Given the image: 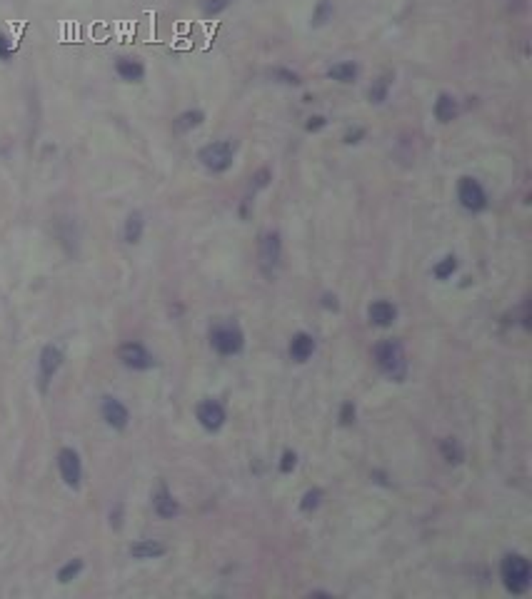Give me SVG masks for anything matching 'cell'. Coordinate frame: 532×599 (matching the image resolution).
I'll use <instances>...</instances> for the list:
<instances>
[{
    "label": "cell",
    "instance_id": "obj_1",
    "mask_svg": "<svg viewBox=\"0 0 532 599\" xmlns=\"http://www.w3.org/2000/svg\"><path fill=\"white\" fill-rule=\"evenodd\" d=\"M373 360L378 370L385 377L395 382H403L408 375V357H405V347L400 340H383L373 347Z\"/></svg>",
    "mask_w": 532,
    "mask_h": 599
},
{
    "label": "cell",
    "instance_id": "obj_2",
    "mask_svg": "<svg viewBox=\"0 0 532 599\" xmlns=\"http://www.w3.org/2000/svg\"><path fill=\"white\" fill-rule=\"evenodd\" d=\"M500 579L510 594H525L532 584L530 559L522 554H505L500 562Z\"/></svg>",
    "mask_w": 532,
    "mask_h": 599
},
{
    "label": "cell",
    "instance_id": "obj_3",
    "mask_svg": "<svg viewBox=\"0 0 532 599\" xmlns=\"http://www.w3.org/2000/svg\"><path fill=\"white\" fill-rule=\"evenodd\" d=\"M233 158H235V145L233 140H216L208 142L198 150V160L203 163L205 170L210 173H228L233 168Z\"/></svg>",
    "mask_w": 532,
    "mask_h": 599
},
{
    "label": "cell",
    "instance_id": "obj_4",
    "mask_svg": "<svg viewBox=\"0 0 532 599\" xmlns=\"http://www.w3.org/2000/svg\"><path fill=\"white\" fill-rule=\"evenodd\" d=\"M210 345L220 357L240 355L243 347H245V335L233 322H223V325H216L210 330Z\"/></svg>",
    "mask_w": 532,
    "mask_h": 599
},
{
    "label": "cell",
    "instance_id": "obj_5",
    "mask_svg": "<svg viewBox=\"0 0 532 599\" xmlns=\"http://www.w3.org/2000/svg\"><path fill=\"white\" fill-rule=\"evenodd\" d=\"M60 365H63L60 347H55V345H46V347H43L41 357H38V387H41V392H48V387H50V380L58 375Z\"/></svg>",
    "mask_w": 532,
    "mask_h": 599
},
{
    "label": "cell",
    "instance_id": "obj_6",
    "mask_svg": "<svg viewBox=\"0 0 532 599\" xmlns=\"http://www.w3.org/2000/svg\"><path fill=\"white\" fill-rule=\"evenodd\" d=\"M457 200L470 213H482L487 208V193L475 178H460V183H457Z\"/></svg>",
    "mask_w": 532,
    "mask_h": 599
},
{
    "label": "cell",
    "instance_id": "obj_7",
    "mask_svg": "<svg viewBox=\"0 0 532 599\" xmlns=\"http://www.w3.org/2000/svg\"><path fill=\"white\" fill-rule=\"evenodd\" d=\"M118 360L123 362L128 370H138V372H145L155 365L153 355H150V350L143 345V342H125V345H120Z\"/></svg>",
    "mask_w": 532,
    "mask_h": 599
},
{
    "label": "cell",
    "instance_id": "obj_8",
    "mask_svg": "<svg viewBox=\"0 0 532 599\" xmlns=\"http://www.w3.org/2000/svg\"><path fill=\"white\" fill-rule=\"evenodd\" d=\"M58 470H60V477H63V482H65L68 487H70V489L80 487L83 462H80V455H78L73 447H63L60 452H58Z\"/></svg>",
    "mask_w": 532,
    "mask_h": 599
},
{
    "label": "cell",
    "instance_id": "obj_9",
    "mask_svg": "<svg viewBox=\"0 0 532 599\" xmlns=\"http://www.w3.org/2000/svg\"><path fill=\"white\" fill-rule=\"evenodd\" d=\"M195 420L200 422V427L208 432H220L225 425V407L218 400H203L195 407Z\"/></svg>",
    "mask_w": 532,
    "mask_h": 599
},
{
    "label": "cell",
    "instance_id": "obj_10",
    "mask_svg": "<svg viewBox=\"0 0 532 599\" xmlns=\"http://www.w3.org/2000/svg\"><path fill=\"white\" fill-rule=\"evenodd\" d=\"M100 415H102V420H105V425L113 427V430H125L130 422L128 407H125L120 400H115V397H102Z\"/></svg>",
    "mask_w": 532,
    "mask_h": 599
},
{
    "label": "cell",
    "instance_id": "obj_11",
    "mask_svg": "<svg viewBox=\"0 0 532 599\" xmlns=\"http://www.w3.org/2000/svg\"><path fill=\"white\" fill-rule=\"evenodd\" d=\"M257 255H260V263L265 270H272L277 263H280V255H282V240H280V233H275V230H270V233H265L260 238V250H257Z\"/></svg>",
    "mask_w": 532,
    "mask_h": 599
},
{
    "label": "cell",
    "instance_id": "obj_12",
    "mask_svg": "<svg viewBox=\"0 0 532 599\" xmlns=\"http://www.w3.org/2000/svg\"><path fill=\"white\" fill-rule=\"evenodd\" d=\"M368 317L375 327H393L398 320V307L388 300H375L373 305L368 307Z\"/></svg>",
    "mask_w": 532,
    "mask_h": 599
},
{
    "label": "cell",
    "instance_id": "obj_13",
    "mask_svg": "<svg viewBox=\"0 0 532 599\" xmlns=\"http://www.w3.org/2000/svg\"><path fill=\"white\" fill-rule=\"evenodd\" d=\"M153 509H155V514H158L160 519H173V517H178V512H180V504H178V499L170 494V489L165 487V484H160L158 489H155V494H153Z\"/></svg>",
    "mask_w": 532,
    "mask_h": 599
},
{
    "label": "cell",
    "instance_id": "obj_14",
    "mask_svg": "<svg viewBox=\"0 0 532 599\" xmlns=\"http://www.w3.org/2000/svg\"><path fill=\"white\" fill-rule=\"evenodd\" d=\"M287 352H290V357L295 362H307L312 357V352H315V337L307 335V332H295Z\"/></svg>",
    "mask_w": 532,
    "mask_h": 599
},
{
    "label": "cell",
    "instance_id": "obj_15",
    "mask_svg": "<svg viewBox=\"0 0 532 599\" xmlns=\"http://www.w3.org/2000/svg\"><path fill=\"white\" fill-rule=\"evenodd\" d=\"M115 73H118V78L125 83H140L145 78L143 63L133 60V58H120V60L115 63Z\"/></svg>",
    "mask_w": 532,
    "mask_h": 599
},
{
    "label": "cell",
    "instance_id": "obj_16",
    "mask_svg": "<svg viewBox=\"0 0 532 599\" xmlns=\"http://www.w3.org/2000/svg\"><path fill=\"white\" fill-rule=\"evenodd\" d=\"M432 112H435L437 122H452L457 117V112H460V107H457V100L452 95H447V92H440L435 100V107H432Z\"/></svg>",
    "mask_w": 532,
    "mask_h": 599
},
{
    "label": "cell",
    "instance_id": "obj_17",
    "mask_svg": "<svg viewBox=\"0 0 532 599\" xmlns=\"http://www.w3.org/2000/svg\"><path fill=\"white\" fill-rule=\"evenodd\" d=\"M165 554V547L155 539H140V542L130 544V557L133 559H158Z\"/></svg>",
    "mask_w": 532,
    "mask_h": 599
},
{
    "label": "cell",
    "instance_id": "obj_18",
    "mask_svg": "<svg viewBox=\"0 0 532 599\" xmlns=\"http://www.w3.org/2000/svg\"><path fill=\"white\" fill-rule=\"evenodd\" d=\"M143 230H145V220H143V213H130L128 218H125V225H123V240L128 245H138L140 238H143Z\"/></svg>",
    "mask_w": 532,
    "mask_h": 599
},
{
    "label": "cell",
    "instance_id": "obj_19",
    "mask_svg": "<svg viewBox=\"0 0 532 599\" xmlns=\"http://www.w3.org/2000/svg\"><path fill=\"white\" fill-rule=\"evenodd\" d=\"M358 73H360L358 63L345 60V63H338V65L330 68L328 75L333 78V80H338V83H355V80H358Z\"/></svg>",
    "mask_w": 532,
    "mask_h": 599
},
{
    "label": "cell",
    "instance_id": "obj_20",
    "mask_svg": "<svg viewBox=\"0 0 532 599\" xmlns=\"http://www.w3.org/2000/svg\"><path fill=\"white\" fill-rule=\"evenodd\" d=\"M440 455L442 460H445L447 465H460L462 460H465V450H462V445L457 440H442L440 445Z\"/></svg>",
    "mask_w": 532,
    "mask_h": 599
},
{
    "label": "cell",
    "instance_id": "obj_21",
    "mask_svg": "<svg viewBox=\"0 0 532 599\" xmlns=\"http://www.w3.org/2000/svg\"><path fill=\"white\" fill-rule=\"evenodd\" d=\"M203 120H205V115L200 110H185V112H180V115L175 117V130H178V132H188V130H193V127L203 125Z\"/></svg>",
    "mask_w": 532,
    "mask_h": 599
},
{
    "label": "cell",
    "instance_id": "obj_22",
    "mask_svg": "<svg viewBox=\"0 0 532 599\" xmlns=\"http://www.w3.org/2000/svg\"><path fill=\"white\" fill-rule=\"evenodd\" d=\"M388 92H390V75H383L370 85L368 97H370V102H378L380 105V102L388 100Z\"/></svg>",
    "mask_w": 532,
    "mask_h": 599
},
{
    "label": "cell",
    "instance_id": "obj_23",
    "mask_svg": "<svg viewBox=\"0 0 532 599\" xmlns=\"http://www.w3.org/2000/svg\"><path fill=\"white\" fill-rule=\"evenodd\" d=\"M83 572V559H70L58 569V582L60 584H70L73 579H78V574Z\"/></svg>",
    "mask_w": 532,
    "mask_h": 599
},
{
    "label": "cell",
    "instance_id": "obj_24",
    "mask_svg": "<svg viewBox=\"0 0 532 599\" xmlns=\"http://www.w3.org/2000/svg\"><path fill=\"white\" fill-rule=\"evenodd\" d=\"M457 270V258L455 255H445V258L440 260V263L435 265V270H432V275H435L437 280H447L452 277Z\"/></svg>",
    "mask_w": 532,
    "mask_h": 599
},
{
    "label": "cell",
    "instance_id": "obj_25",
    "mask_svg": "<svg viewBox=\"0 0 532 599\" xmlns=\"http://www.w3.org/2000/svg\"><path fill=\"white\" fill-rule=\"evenodd\" d=\"M330 18H333V3H330V0H320L317 8H315V13H312V26L315 28L325 26Z\"/></svg>",
    "mask_w": 532,
    "mask_h": 599
},
{
    "label": "cell",
    "instance_id": "obj_26",
    "mask_svg": "<svg viewBox=\"0 0 532 599\" xmlns=\"http://www.w3.org/2000/svg\"><path fill=\"white\" fill-rule=\"evenodd\" d=\"M320 502H323V489H307L305 494H302L300 499V509L302 512H312V509L320 507Z\"/></svg>",
    "mask_w": 532,
    "mask_h": 599
},
{
    "label": "cell",
    "instance_id": "obj_27",
    "mask_svg": "<svg viewBox=\"0 0 532 599\" xmlns=\"http://www.w3.org/2000/svg\"><path fill=\"white\" fill-rule=\"evenodd\" d=\"M228 6H230V0H200V11H203V16H208V18L223 13Z\"/></svg>",
    "mask_w": 532,
    "mask_h": 599
},
{
    "label": "cell",
    "instance_id": "obj_28",
    "mask_svg": "<svg viewBox=\"0 0 532 599\" xmlns=\"http://www.w3.org/2000/svg\"><path fill=\"white\" fill-rule=\"evenodd\" d=\"M272 78H275L277 83H285V85H300V75L287 70V68H275V70H272Z\"/></svg>",
    "mask_w": 532,
    "mask_h": 599
},
{
    "label": "cell",
    "instance_id": "obj_29",
    "mask_svg": "<svg viewBox=\"0 0 532 599\" xmlns=\"http://www.w3.org/2000/svg\"><path fill=\"white\" fill-rule=\"evenodd\" d=\"M355 415H358V410H355V402H343V407H340V425L343 427H350L355 422Z\"/></svg>",
    "mask_w": 532,
    "mask_h": 599
},
{
    "label": "cell",
    "instance_id": "obj_30",
    "mask_svg": "<svg viewBox=\"0 0 532 599\" xmlns=\"http://www.w3.org/2000/svg\"><path fill=\"white\" fill-rule=\"evenodd\" d=\"M295 467H297V455L292 452V450H285V452H282V457H280V472L282 475H290Z\"/></svg>",
    "mask_w": 532,
    "mask_h": 599
},
{
    "label": "cell",
    "instance_id": "obj_31",
    "mask_svg": "<svg viewBox=\"0 0 532 599\" xmlns=\"http://www.w3.org/2000/svg\"><path fill=\"white\" fill-rule=\"evenodd\" d=\"M267 183H270V170H267V168L257 170V173L252 175V193H255V190H260V188H265Z\"/></svg>",
    "mask_w": 532,
    "mask_h": 599
},
{
    "label": "cell",
    "instance_id": "obj_32",
    "mask_svg": "<svg viewBox=\"0 0 532 599\" xmlns=\"http://www.w3.org/2000/svg\"><path fill=\"white\" fill-rule=\"evenodd\" d=\"M325 125H328V120H325L323 115H312V117H307L305 130H307V132H317V130H323Z\"/></svg>",
    "mask_w": 532,
    "mask_h": 599
},
{
    "label": "cell",
    "instance_id": "obj_33",
    "mask_svg": "<svg viewBox=\"0 0 532 599\" xmlns=\"http://www.w3.org/2000/svg\"><path fill=\"white\" fill-rule=\"evenodd\" d=\"M363 137H365V130H363V127H350V130L343 135V140L348 142V145H358V142L363 140Z\"/></svg>",
    "mask_w": 532,
    "mask_h": 599
},
{
    "label": "cell",
    "instance_id": "obj_34",
    "mask_svg": "<svg viewBox=\"0 0 532 599\" xmlns=\"http://www.w3.org/2000/svg\"><path fill=\"white\" fill-rule=\"evenodd\" d=\"M11 55H13V43L6 36H0V60L3 63L11 60Z\"/></svg>",
    "mask_w": 532,
    "mask_h": 599
},
{
    "label": "cell",
    "instance_id": "obj_35",
    "mask_svg": "<svg viewBox=\"0 0 532 599\" xmlns=\"http://www.w3.org/2000/svg\"><path fill=\"white\" fill-rule=\"evenodd\" d=\"M323 307H328V310H335V312H338V310H340L338 297H335V295H330V292H325V295H323Z\"/></svg>",
    "mask_w": 532,
    "mask_h": 599
},
{
    "label": "cell",
    "instance_id": "obj_36",
    "mask_svg": "<svg viewBox=\"0 0 532 599\" xmlns=\"http://www.w3.org/2000/svg\"><path fill=\"white\" fill-rule=\"evenodd\" d=\"M373 479H375V482H378V484H385V487H388V484H390V482H388V475L380 472V470H373Z\"/></svg>",
    "mask_w": 532,
    "mask_h": 599
},
{
    "label": "cell",
    "instance_id": "obj_37",
    "mask_svg": "<svg viewBox=\"0 0 532 599\" xmlns=\"http://www.w3.org/2000/svg\"><path fill=\"white\" fill-rule=\"evenodd\" d=\"M120 514H123V507H118V509H115L113 514H110V524H113L115 529L120 527Z\"/></svg>",
    "mask_w": 532,
    "mask_h": 599
}]
</instances>
